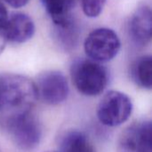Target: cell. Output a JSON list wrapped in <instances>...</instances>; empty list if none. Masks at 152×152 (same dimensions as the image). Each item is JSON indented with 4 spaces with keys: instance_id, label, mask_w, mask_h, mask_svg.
Here are the masks:
<instances>
[{
    "instance_id": "obj_1",
    "label": "cell",
    "mask_w": 152,
    "mask_h": 152,
    "mask_svg": "<svg viewBox=\"0 0 152 152\" xmlns=\"http://www.w3.org/2000/svg\"><path fill=\"white\" fill-rule=\"evenodd\" d=\"M35 82L15 73L0 74V113L4 118L30 112L37 100Z\"/></svg>"
},
{
    "instance_id": "obj_2",
    "label": "cell",
    "mask_w": 152,
    "mask_h": 152,
    "mask_svg": "<svg viewBox=\"0 0 152 152\" xmlns=\"http://www.w3.org/2000/svg\"><path fill=\"white\" fill-rule=\"evenodd\" d=\"M73 84L82 95L95 97L108 85L109 73L105 66L90 59H77L70 68Z\"/></svg>"
},
{
    "instance_id": "obj_3",
    "label": "cell",
    "mask_w": 152,
    "mask_h": 152,
    "mask_svg": "<svg viewBox=\"0 0 152 152\" xmlns=\"http://www.w3.org/2000/svg\"><path fill=\"white\" fill-rule=\"evenodd\" d=\"M4 123L11 140L20 150L28 151L39 144L42 128L31 111L6 117Z\"/></svg>"
},
{
    "instance_id": "obj_4",
    "label": "cell",
    "mask_w": 152,
    "mask_h": 152,
    "mask_svg": "<svg viewBox=\"0 0 152 152\" xmlns=\"http://www.w3.org/2000/svg\"><path fill=\"white\" fill-rule=\"evenodd\" d=\"M132 112L133 103L126 94L118 90H110L98 105L97 117L103 125L116 127L126 122Z\"/></svg>"
},
{
    "instance_id": "obj_5",
    "label": "cell",
    "mask_w": 152,
    "mask_h": 152,
    "mask_svg": "<svg viewBox=\"0 0 152 152\" xmlns=\"http://www.w3.org/2000/svg\"><path fill=\"white\" fill-rule=\"evenodd\" d=\"M121 47L118 34L109 28H98L86 38L84 49L86 56L97 63H104L117 56Z\"/></svg>"
},
{
    "instance_id": "obj_6",
    "label": "cell",
    "mask_w": 152,
    "mask_h": 152,
    "mask_svg": "<svg viewBox=\"0 0 152 152\" xmlns=\"http://www.w3.org/2000/svg\"><path fill=\"white\" fill-rule=\"evenodd\" d=\"M35 82L37 99L47 105L62 103L69 95V88L66 76L59 71H46L38 75Z\"/></svg>"
},
{
    "instance_id": "obj_7",
    "label": "cell",
    "mask_w": 152,
    "mask_h": 152,
    "mask_svg": "<svg viewBox=\"0 0 152 152\" xmlns=\"http://www.w3.org/2000/svg\"><path fill=\"white\" fill-rule=\"evenodd\" d=\"M125 152H152V124L151 120L136 122L127 127L120 139Z\"/></svg>"
},
{
    "instance_id": "obj_8",
    "label": "cell",
    "mask_w": 152,
    "mask_h": 152,
    "mask_svg": "<svg viewBox=\"0 0 152 152\" xmlns=\"http://www.w3.org/2000/svg\"><path fill=\"white\" fill-rule=\"evenodd\" d=\"M36 28L31 17L23 13H14L8 15L0 26V31L7 42L24 43L29 40Z\"/></svg>"
},
{
    "instance_id": "obj_9",
    "label": "cell",
    "mask_w": 152,
    "mask_h": 152,
    "mask_svg": "<svg viewBox=\"0 0 152 152\" xmlns=\"http://www.w3.org/2000/svg\"><path fill=\"white\" fill-rule=\"evenodd\" d=\"M129 35L137 46L144 47L151 40L152 13L148 5L139 6L129 22Z\"/></svg>"
},
{
    "instance_id": "obj_10",
    "label": "cell",
    "mask_w": 152,
    "mask_h": 152,
    "mask_svg": "<svg viewBox=\"0 0 152 152\" xmlns=\"http://www.w3.org/2000/svg\"><path fill=\"white\" fill-rule=\"evenodd\" d=\"M58 151L95 152L88 137L77 130L69 131L60 138Z\"/></svg>"
},
{
    "instance_id": "obj_11",
    "label": "cell",
    "mask_w": 152,
    "mask_h": 152,
    "mask_svg": "<svg viewBox=\"0 0 152 152\" xmlns=\"http://www.w3.org/2000/svg\"><path fill=\"white\" fill-rule=\"evenodd\" d=\"M130 74L134 83L143 89L152 88V57L143 56L136 59L131 65Z\"/></svg>"
},
{
    "instance_id": "obj_12",
    "label": "cell",
    "mask_w": 152,
    "mask_h": 152,
    "mask_svg": "<svg viewBox=\"0 0 152 152\" xmlns=\"http://www.w3.org/2000/svg\"><path fill=\"white\" fill-rule=\"evenodd\" d=\"M45 10L51 16L54 26L67 23L72 18L69 14L74 6L69 0H41Z\"/></svg>"
},
{
    "instance_id": "obj_13",
    "label": "cell",
    "mask_w": 152,
    "mask_h": 152,
    "mask_svg": "<svg viewBox=\"0 0 152 152\" xmlns=\"http://www.w3.org/2000/svg\"><path fill=\"white\" fill-rule=\"evenodd\" d=\"M57 38L66 48L72 47L77 39V30L75 22L71 19L67 23L60 26H55Z\"/></svg>"
},
{
    "instance_id": "obj_14",
    "label": "cell",
    "mask_w": 152,
    "mask_h": 152,
    "mask_svg": "<svg viewBox=\"0 0 152 152\" xmlns=\"http://www.w3.org/2000/svg\"><path fill=\"white\" fill-rule=\"evenodd\" d=\"M106 0H81L84 13L90 18L99 16L105 5Z\"/></svg>"
},
{
    "instance_id": "obj_15",
    "label": "cell",
    "mask_w": 152,
    "mask_h": 152,
    "mask_svg": "<svg viewBox=\"0 0 152 152\" xmlns=\"http://www.w3.org/2000/svg\"><path fill=\"white\" fill-rule=\"evenodd\" d=\"M4 3H6L8 5H10L12 8H20L25 6L29 0H3Z\"/></svg>"
},
{
    "instance_id": "obj_16",
    "label": "cell",
    "mask_w": 152,
    "mask_h": 152,
    "mask_svg": "<svg viewBox=\"0 0 152 152\" xmlns=\"http://www.w3.org/2000/svg\"><path fill=\"white\" fill-rule=\"evenodd\" d=\"M7 16H8L7 10H6L5 6L4 5V4L0 1V26L4 23V22L6 20Z\"/></svg>"
},
{
    "instance_id": "obj_17",
    "label": "cell",
    "mask_w": 152,
    "mask_h": 152,
    "mask_svg": "<svg viewBox=\"0 0 152 152\" xmlns=\"http://www.w3.org/2000/svg\"><path fill=\"white\" fill-rule=\"evenodd\" d=\"M6 43H7V41L5 40V39L4 38V36L2 35V33L0 31V54L4 51V49L6 46Z\"/></svg>"
},
{
    "instance_id": "obj_18",
    "label": "cell",
    "mask_w": 152,
    "mask_h": 152,
    "mask_svg": "<svg viewBox=\"0 0 152 152\" xmlns=\"http://www.w3.org/2000/svg\"><path fill=\"white\" fill-rule=\"evenodd\" d=\"M46 152H59V151H46Z\"/></svg>"
}]
</instances>
